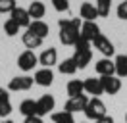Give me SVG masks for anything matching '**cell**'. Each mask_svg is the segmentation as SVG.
Wrapping results in <instances>:
<instances>
[{
  "label": "cell",
  "instance_id": "1",
  "mask_svg": "<svg viewBox=\"0 0 127 123\" xmlns=\"http://www.w3.org/2000/svg\"><path fill=\"white\" fill-rule=\"evenodd\" d=\"M81 17H71V19H60L58 27H60V40L65 46H75V42L81 37Z\"/></svg>",
  "mask_w": 127,
  "mask_h": 123
},
{
  "label": "cell",
  "instance_id": "2",
  "mask_svg": "<svg viewBox=\"0 0 127 123\" xmlns=\"http://www.w3.org/2000/svg\"><path fill=\"white\" fill-rule=\"evenodd\" d=\"M85 115H87V119H93V121L100 119L104 115H108L106 114V104H104L100 98L91 96L89 102H87V108H85Z\"/></svg>",
  "mask_w": 127,
  "mask_h": 123
},
{
  "label": "cell",
  "instance_id": "3",
  "mask_svg": "<svg viewBox=\"0 0 127 123\" xmlns=\"http://www.w3.org/2000/svg\"><path fill=\"white\" fill-rule=\"evenodd\" d=\"M39 63V56H35L33 50H25L17 56V67L21 69V71H33V67Z\"/></svg>",
  "mask_w": 127,
  "mask_h": 123
},
{
  "label": "cell",
  "instance_id": "4",
  "mask_svg": "<svg viewBox=\"0 0 127 123\" xmlns=\"http://www.w3.org/2000/svg\"><path fill=\"white\" fill-rule=\"evenodd\" d=\"M93 44H95V48L102 54L104 58H112V56L116 54V46H114V42H112L108 37H104V35H98V37L93 40Z\"/></svg>",
  "mask_w": 127,
  "mask_h": 123
},
{
  "label": "cell",
  "instance_id": "5",
  "mask_svg": "<svg viewBox=\"0 0 127 123\" xmlns=\"http://www.w3.org/2000/svg\"><path fill=\"white\" fill-rule=\"evenodd\" d=\"M33 77L29 75H17L14 77V79H10V83H8V91L10 92H21V91H29L33 87Z\"/></svg>",
  "mask_w": 127,
  "mask_h": 123
},
{
  "label": "cell",
  "instance_id": "6",
  "mask_svg": "<svg viewBox=\"0 0 127 123\" xmlns=\"http://www.w3.org/2000/svg\"><path fill=\"white\" fill-rule=\"evenodd\" d=\"M56 106V100L52 94H42L39 100H37V115L42 117V115H48L52 114V110Z\"/></svg>",
  "mask_w": 127,
  "mask_h": 123
},
{
  "label": "cell",
  "instance_id": "7",
  "mask_svg": "<svg viewBox=\"0 0 127 123\" xmlns=\"http://www.w3.org/2000/svg\"><path fill=\"white\" fill-rule=\"evenodd\" d=\"M87 102H89V96L87 94H81V96H73L65 102V106L64 110L65 112H69V114H75V112H85V108H87Z\"/></svg>",
  "mask_w": 127,
  "mask_h": 123
},
{
  "label": "cell",
  "instance_id": "8",
  "mask_svg": "<svg viewBox=\"0 0 127 123\" xmlns=\"http://www.w3.org/2000/svg\"><path fill=\"white\" fill-rule=\"evenodd\" d=\"M33 81L39 85V87H50V85L54 83V71L48 69V67H40V69L35 71Z\"/></svg>",
  "mask_w": 127,
  "mask_h": 123
},
{
  "label": "cell",
  "instance_id": "9",
  "mask_svg": "<svg viewBox=\"0 0 127 123\" xmlns=\"http://www.w3.org/2000/svg\"><path fill=\"white\" fill-rule=\"evenodd\" d=\"M100 83H102V89L106 94H110V96H114V94H118L119 91H121V79L116 75L112 77H100Z\"/></svg>",
  "mask_w": 127,
  "mask_h": 123
},
{
  "label": "cell",
  "instance_id": "10",
  "mask_svg": "<svg viewBox=\"0 0 127 123\" xmlns=\"http://www.w3.org/2000/svg\"><path fill=\"white\" fill-rule=\"evenodd\" d=\"M98 35H102V33H100V27H98L96 21H83V25H81V37L85 40L93 42Z\"/></svg>",
  "mask_w": 127,
  "mask_h": 123
},
{
  "label": "cell",
  "instance_id": "11",
  "mask_svg": "<svg viewBox=\"0 0 127 123\" xmlns=\"http://www.w3.org/2000/svg\"><path fill=\"white\" fill-rule=\"evenodd\" d=\"M39 63L42 65V67H52V65H56L58 63V50L56 48H52V46H48L46 50H42L39 56Z\"/></svg>",
  "mask_w": 127,
  "mask_h": 123
},
{
  "label": "cell",
  "instance_id": "12",
  "mask_svg": "<svg viewBox=\"0 0 127 123\" xmlns=\"http://www.w3.org/2000/svg\"><path fill=\"white\" fill-rule=\"evenodd\" d=\"M96 73L100 77H112L116 75V65H114V60H110V58H102V60L96 62Z\"/></svg>",
  "mask_w": 127,
  "mask_h": 123
},
{
  "label": "cell",
  "instance_id": "13",
  "mask_svg": "<svg viewBox=\"0 0 127 123\" xmlns=\"http://www.w3.org/2000/svg\"><path fill=\"white\" fill-rule=\"evenodd\" d=\"M83 87H85V92H87V94H93V96H96V98H100V94H104V89H102L100 79L87 77V79L83 81Z\"/></svg>",
  "mask_w": 127,
  "mask_h": 123
},
{
  "label": "cell",
  "instance_id": "14",
  "mask_svg": "<svg viewBox=\"0 0 127 123\" xmlns=\"http://www.w3.org/2000/svg\"><path fill=\"white\" fill-rule=\"evenodd\" d=\"M27 12H29V17H31V21H40L44 14H46V6L40 2V0H33L29 8H27Z\"/></svg>",
  "mask_w": 127,
  "mask_h": 123
},
{
  "label": "cell",
  "instance_id": "15",
  "mask_svg": "<svg viewBox=\"0 0 127 123\" xmlns=\"http://www.w3.org/2000/svg\"><path fill=\"white\" fill-rule=\"evenodd\" d=\"M10 17H12L19 27H25V29H27V27L31 25V17H29V12H27L25 8H19V6H17L16 10L10 14Z\"/></svg>",
  "mask_w": 127,
  "mask_h": 123
},
{
  "label": "cell",
  "instance_id": "16",
  "mask_svg": "<svg viewBox=\"0 0 127 123\" xmlns=\"http://www.w3.org/2000/svg\"><path fill=\"white\" fill-rule=\"evenodd\" d=\"M79 15L83 21H96L98 17V12H96V6L91 4V2H83L79 8Z\"/></svg>",
  "mask_w": 127,
  "mask_h": 123
},
{
  "label": "cell",
  "instance_id": "17",
  "mask_svg": "<svg viewBox=\"0 0 127 123\" xmlns=\"http://www.w3.org/2000/svg\"><path fill=\"white\" fill-rule=\"evenodd\" d=\"M71 58L75 60V63H77L79 69H85L91 63V60H93V50L91 48L89 50H75V54H73Z\"/></svg>",
  "mask_w": 127,
  "mask_h": 123
},
{
  "label": "cell",
  "instance_id": "18",
  "mask_svg": "<svg viewBox=\"0 0 127 123\" xmlns=\"http://www.w3.org/2000/svg\"><path fill=\"white\" fill-rule=\"evenodd\" d=\"M27 31H31L33 35H37V37H40L42 40L48 37V33H50V29H48V25L42 19L40 21H31V25L27 27Z\"/></svg>",
  "mask_w": 127,
  "mask_h": 123
},
{
  "label": "cell",
  "instance_id": "19",
  "mask_svg": "<svg viewBox=\"0 0 127 123\" xmlns=\"http://www.w3.org/2000/svg\"><path fill=\"white\" fill-rule=\"evenodd\" d=\"M21 40H23V44L27 50H35V48H39L42 44V38L37 37V35H33L31 31H25L23 35H21Z\"/></svg>",
  "mask_w": 127,
  "mask_h": 123
},
{
  "label": "cell",
  "instance_id": "20",
  "mask_svg": "<svg viewBox=\"0 0 127 123\" xmlns=\"http://www.w3.org/2000/svg\"><path fill=\"white\" fill-rule=\"evenodd\" d=\"M65 91H67V96H69V98L85 94V87H83V81H81V79H71V81L67 83V87H65Z\"/></svg>",
  "mask_w": 127,
  "mask_h": 123
},
{
  "label": "cell",
  "instance_id": "21",
  "mask_svg": "<svg viewBox=\"0 0 127 123\" xmlns=\"http://www.w3.org/2000/svg\"><path fill=\"white\" fill-rule=\"evenodd\" d=\"M114 65H116V77H119V79L127 77V58H125V54H118L114 58Z\"/></svg>",
  "mask_w": 127,
  "mask_h": 123
},
{
  "label": "cell",
  "instance_id": "22",
  "mask_svg": "<svg viewBox=\"0 0 127 123\" xmlns=\"http://www.w3.org/2000/svg\"><path fill=\"white\" fill-rule=\"evenodd\" d=\"M77 69H79V67H77V63H75L73 58H65L64 62L58 63V71H60L62 75H73Z\"/></svg>",
  "mask_w": 127,
  "mask_h": 123
},
{
  "label": "cell",
  "instance_id": "23",
  "mask_svg": "<svg viewBox=\"0 0 127 123\" xmlns=\"http://www.w3.org/2000/svg\"><path fill=\"white\" fill-rule=\"evenodd\" d=\"M19 112L25 115V117H31V115H37V100L27 98L19 104Z\"/></svg>",
  "mask_w": 127,
  "mask_h": 123
},
{
  "label": "cell",
  "instance_id": "24",
  "mask_svg": "<svg viewBox=\"0 0 127 123\" xmlns=\"http://www.w3.org/2000/svg\"><path fill=\"white\" fill-rule=\"evenodd\" d=\"M50 119H52V123H75V117H73V114H69V112H54V114L50 115Z\"/></svg>",
  "mask_w": 127,
  "mask_h": 123
},
{
  "label": "cell",
  "instance_id": "25",
  "mask_svg": "<svg viewBox=\"0 0 127 123\" xmlns=\"http://www.w3.org/2000/svg\"><path fill=\"white\" fill-rule=\"evenodd\" d=\"M95 6H96V12H98V17H106V15H110L112 0H96Z\"/></svg>",
  "mask_w": 127,
  "mask_h": 123
},
{
  "label": "cell",
  "instance_id": "26",
  "mask_svg": "<svg viewBox=\"0 0 127 123\" xmlns=\"http://www.w3.org/2000/svg\"><path fill=\"white\" fill-rule=\"evenodd\" d=\"M19 29H21V27H19V25H17V23L12 19V17L4 21V33H6L8 37H16L17 33H19Z\"/></svg>",
  "mask_w": 127,
  "mask_h": 123
},
{
  "label": "cell",
  "instance_id": "27",
  "mask_svg": "<svg viewBox=\"0 0 127 123\" xmlns=\"http://www.w3.org/2000/svg\"><path fill=\"white\" fill-rule=\"evenodd\" d=\"M16 8V0H0V14H12Z\"/></svg>",
  "mask_w": 127,
  "mask_h": 123
},
{
  "label": "cell",
  "instance_id": "28",
  "mask_svg": "<svg viewBox=\"0 0 127 123\" xmlns=\"http://www.w3.org/2000/svg\"><path fill=\"white\" fill-rule=\"evenodd\" d=\"M56 12H69V0H52Z\"/></svg>",
  "mask_w": 127,
  "mask_h": 123
},
{
  "label": "cell",
  "instance_id": "29",
  "mask_svg": "<svg viewBox=\"0 0 127 123\" xmlns=\"http://www.w3.org/2000/svg\"><path fill=\"white\" fill-rule=\"evenodd\" d=\"M116 14H118V17H119V19L127 21V0L119 2V6L116 8Z\"/></svg>",
  "mask_w": 127,
  "mask_h": 123
},
{
  "label": "cell",
  "instance_id": "30",
  "mask_svg": "<svg viewBox=\"0 0 127 123\" xmlns=\"http://www.w3.org/2000/svg\"><path fill=\"white\" fill-rule=\"evenodd\" d=\"M12 110H14V108H12L10 102H2V104H0V117H8V115L12 114Z\"/></svg>",
  "mask_w": 127,
  "mask_h": 123
},
{
  "label": "cell",
  "instance_id": "31",
  "mask_svg": "<svg viewBox=\"0 0 127 123\" xmlns=\"http://www.w3.org/2000/svg\"><path fill=\"white\" fill-rule=\"evenodd\" d=\"M89 48H91V42L85 40L83 37H79V40L75 42V50H89Z\"/></svg>",
  "mask_w": 127,
  "mask_h": 123
},
{
  "label": "cell",
  "instance_id": "32",
  "mask_svg": "<svg viewBox=\"0 0 127 123\" xmlns=\"http://www.w3.org/2000/svg\"><path fill=\"white\" fill-rule=\"evenodd\" d=\"M2 102H10V91L0 87V104H2Z\"/></svg>",
  "mask_w": 127,
  "mask_h": 123
},
{
  "label": "cell",
  "instance_id": "33",
  "mask_svg": "<svg viewBox=\"0 0 127 123\" xmlns=\"http://www.w3.org/2000/svg\"><path fill=\"white\" fill-rule=\"evenodd\" d=\"M23 123H42V117H39V115H31V117H25Z\"/></svg>",
  "mask_w": 127,
  "mask_h": 123
},
{
  "label": "cell",
  "instance_id": "34",
  "mask_svg": "<svg viewBox=\"0 0 127 123\" xmlns=\"http://www.w3.org/2000/svg\"><path fill=\"white\" fill-rule=\"evenodd\" d=\"M95 123H114V117H112V115H104L100 119H96Z\"/></svg>",
  "mask_w": 127,
  "mask_h": 123
},
{
  "label": "cell",
  "instance_id": "35",
  "mask_svg": "<svg viewBox=\"0 0 127 123\" xmlns=\"http://www.w3.org/2000/svg\"><path fill=\"white\" fill-rule=\"evenodd\" d=\"M2 123H14V121H12V119H6V121H2Z\"/></svg>",
  "mask_w": 127,
  "mask_h": 123
},
{
  "label": "cell",
  "instance_id": "36",
  "mask_svg": "<svg viewBox=\"0 0 127 123\" xmlns=\"http://www.w3.org/2000/svg\"><path fill=\"white\" fill-rule=\"evenodd\" d=\"M125 121H127V115H125Z\"/></svg>",
  "mask_w": 127,
  "mask_h": 123
},
{
  "label": "cell",
  "instance_id": "37",
  "mask_svg": "<svg viewBox=\"0 0 127 123\" xmlns=\"http://www.w3.org/2000/svg\"><path fill=\"white\" fill-rule=\"evenodd\" d=\"M125 58H127V54H125Z\"/></svg>",
  "mask_w": 127,
  "mask_h": 123
}]
</instances>
